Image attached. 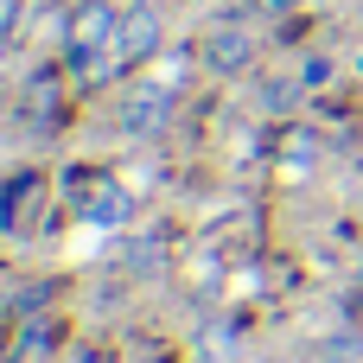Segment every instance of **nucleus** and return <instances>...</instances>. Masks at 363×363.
I'll return each mask as SVG.
<instances>
[{
  "instance_id": "39448f33",
  "label": "nucleus",
  "mask_w": 363,
  "mask_h": 363,
  "mask_svg": "<svg viewBox=\"0 0 363 363\" xmlns=\"http://www.w3.org/2000/svg\"><path fill=\"white\" fill-rule=\"evenodd\" d=\"M83 217H96V223H121V217H128V198H121V185H108V179H102V185L83 198Z\"/></svg>"
},
{
  "instance_id": "f03ea898",
  "label": "nucleus",
  "mask_w": 363,
  "mask_h": 363,
  "mask_svg": "<svg viewBox=\"0 0 363 363\" xmlns=\"http://www.w3.org/2000/svg\"><path fill=\"white\" fill-rule=\"evenodd\" d=\"M153 45H160V13H153L147 0H134V6L121 13V38H115V70L140 64V57H147Z\"/></svg>"
},
{
  "instance_id": "f257e3e1",
  "label": "nucleus",
  "mask_w": 363,
  "mask_h": 363,
  "mask_svg": "<svg viewBox=\"0 0 363 363\" xmlns=\"http://www.w3.org/2000/svg\"><path fill=\"white\" fill-rule=\"evenodd\" d=\"M115 38H121V13L108 0H83L70 13V32H64V51H70V70L83 83H102L115 77Z\"/></svg>"
},
{
  "instance_id": "7ed1b4c3",
  "label": "nucleus",
  "mask_w": 363,
  "mask_h": 363,
  "mask_svg": "<svg viewBox=\"0 0 363 363\" xmlns=\"http://www.w3.org/2000/svg\"><path fill=\"white\" fill-rule=\"evenodd\" d=\"M166 108H172L166 89H134L128 108H121V128H128V134H153V128L166 121Z\"/></svg>"
},
{
  "instance_id": "423d86ee",
  "label": "nucleus",
  "mask_w": 363,
  "mask_h": 363,
  "mask_svg": "<svg viewBox=\"0 0 363 363\" xmlns=\"http://www.w3.org/2000/svg\"><path fill=\"white\" fill-rule=\"evenodd\" d=\"M38 185H45L38 172H19V179H6V191H0V223H6V230H19V211H26V198H32Z\"/></svg>"
},
{
  "instance_id": "20e7f679",
  "label": "nucleus",
  "mask_w": 363,
  "mask_h": 363,
  "mask_svg": "<svg viewBox=\"0 0 363 363\" xmlns=\"http://www.w3.org/2000/svg\"><path fill=\"white\" fill-rule=\"evenodd\" d=\"M204 51H211L217 70H242V64H249V32H242V26H223V32H211Z\"/></svg>"
},
{
  "instance_id": "0eeeda50",
  "label": "nucleus",
  "mask_w": 363,
  "mask_h": 363,
  "mask_svg": "<svg viewBox=\"0 0 363 363\" xmlns=\"http://www.w3.org/2000/svg\"><path fill=\"white\" fill-rule=\"evenodd\" d=\"M262 6H268V13H287V6H294V0H262Z\"/></svg>"
}]
</instances>
